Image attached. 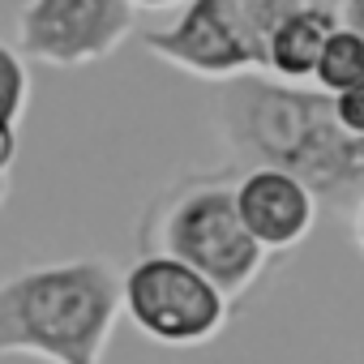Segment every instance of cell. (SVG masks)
<instances>
[{"label":"cell","mask_w":364,"mask_h":364,"mask_svg":"<svg viewBox=\"0 0 364 364\" xmlns=\"http://www.w3.org/2000/svg\"><path fill=\"white\" fill-rule=\"evenodd\" d=\"M219 129L249 171L274 167L296 176L334 215H347L364 198V137L338 124L326 95L236 77L219 95Z\"/></svg>","instance_id":"6da1fadb"},{"label":"cell","mask_w":364,"mask_h":364,"mask_svg":"<svg viewBox=\"0 0 364 364\" xmlns=\"http://www.w3.org/2000/svg\"><path fill=\"white\" fill-rule=\"evenodd\" d=\"M120 296V274L95 257L5 279L0 283V355L31 351L56 364H99Z\"/></svg>","instance_id":"7a4b0ae2"},{"label":"cell","mask_w":364,"mask_h":364,"mask_svg":"<svg viewBox=\"0 0 364 364\" xmlns=\"http://www.w3.org/2000/svg\"><path fill=\"white\" fill-rule=\"evenodd\" d=\"M159 245L163 257H176L206 274L223 296H240L262 262L266 249L249 236L240 210H236V189L223 176H193L185 193H176L171 206H159Z\"/></svg>","instance_id":"3957f363"},{"label":"cell","mask_w":364,"mask_h":364,"mask_svg":"<svg viewBox=\"0 0 364 364\" xmlns=\"http://www.w3.org/2000/svg\"><path fill=\"white\" fill-rule=\"evenodd\" d=\"M304 9V0H193L167 35H146V52L202 77H245L270 69V39Z\"/></svg>","instance_id":"277c9868"},{"label":"cell","mask_w":364,"mask_h":364,"mask_svg":"<svg viewBox=\"0 0 364 364\" xmlns=\"http://www.w3.org/2000/svg\"><path fill=\"white\" fill-rule=\"evenodd\" d=\"M129 317L167 347H198L215 338L228 321V296L176 257H141L124 274Z\"/></svg>","instance_id":"5b68a950"},{"label":"cell","mask_w":364,"mask_h":364,"mask_svg":"<svg viewBox=\"0 0 364 364\" xmlns=\"http://www.w3.org/2000/svg\"><path fill=\"white\" fill-rule=\"evenodd\" d=\"M133 26V0H31L18 18V43L31 60L82 69L120 48Z\"/></svg>","instance_id":"8992f818"},{"label":"cell","mask_w":364,"mask_h":364,"mask_svg":"<svg viewBox=\"0 0 364 364\" xmlns=\"http://www.w3.org/2000/svg\"><path fill=\"white\" fill-rule=\"evenodd\" d=\"M236 210L262 249L300 245L313 228V193L274 167H257L236 180Z\"/></svg>","instance_id":"52a82bcc"},{"label":"cell","mask_w":364,"mask_h":364,"mask_svg":"<svg viewBox=\"0 0 364 364\" xmlns=\"http://www.w3.org/2000/svg\"><path fill=\"white\" fill-rule=\"evenodd\" d=\"M334 31H338V14L330 5H304L270 39V69L283 73V77H291V82L317 77L321 52H326V43H330Z\"/></svg>","instance_id":"ba28073f"},{"label":"cell","mask_w":364,"mask_h":364,"mask_svg":"<svg viewBox=\"0 0 364 364\" xmlns=\"http://www.w3.org/2000/svg\"><path fill=\"white\" fill-rule=\"evenodd\" d=\"M317 82L334 95H347L351 86L364 82V39L347 26H338L321 52V65H317Z\"/></svg>","instance_id":"9c48e42d"},{"label":"cell","mask_w":364,"mask_h":364,"mask_svg":"<svg viewBox=\"0 0 364 364\" xmlns=\"http://www.w3.org/2000/svg\"><path fill=\"white\" fill-rule=\"evenodd\" d=\"M26 90H31V82H26V65L0 43V120H18L22 116V103H26Z\"/></svg>","instance_id":"30bf717a"},{"label":"cell","mask_w":364,"mask_h":364,"mask_svg":"<svg viewBox=\"0 0 364 364\" xmlns=\"http://www.w3.org/2000/svg\"><path fill=\"white\" fill-rule=\"evenodd\" d=\"M334 112H338V124L351 137H364V82L351 86L347 95H334Z\"/></svg>","instance_id":"8fae6325"},{"label":"cell","mask_w":364,"mask_h":364,"mask_svg":"<svg viewBox=\"0 0 364 364\" xmlns=\"http://www.w3.org/2000/svg\"><path fill=\"white\" fill-rule=\"evenodd\" d=\"M14 159H18V133L9 120H0V171H9Z\"/></svg>","instance_id":"7c38bea8"},{"label":"cell","mask_w":364,"mask_h":364,"mask_svg":"<svg viewBox=\"0 0 364 364\" xmlns=\"http://www.w3.org/2000/svg\"><path fill=\"white\" fill-rule=\"evenodd\" d=\"M343 22H347V31H355L364 39V0H347V5H343Z\"/></svg>","instance_id":"4fadbf2b"},{"label":"cell","mask_w":364,"mask_h":364,"mask_svg":"<svg viewBox=\"0 0 364 364\" xmlns=\"http://www.w3.org/2000/svg\"><path fill=\"white\" fill-rule=\"evenodd\" d=\"M133 5H146V9H163V5H176V0H133Z\"/></svg>","instance_id":"5bb4252c"},{"label":"cell","mask_w":364,"mask_h":364,"mask_svg":"<svg viewBox=\"0 0 364 364\" xmlns=\"http://www.w3.org/2000/svg\"><path fill=\"white\" fill-rule=\"evenodd\" d=\"M360 240H364V206H360Z\"/></svg>","instance_id":"9a60e30c"},{"label":"cell","mask_w":364,"mask_h":364,"mask_svg":"<svg viewBox=\"0 0 364 364\" xmlns=\"http://www.w3.org/2000/svg\"><path fill=\"white\" fill-rule=\"evenodd\" d=\"M321 5H326V0H321Z\"/></svg>","instance_id":"2e32d148"}]
</instances>
